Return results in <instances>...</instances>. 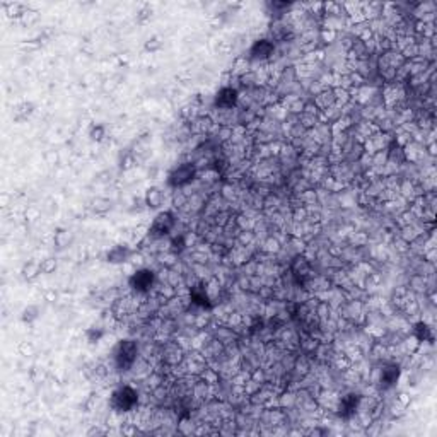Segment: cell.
<instances>
[{"label":"cell","mask_w":437,"mask_h":437,"mask_svg":"<svg viewBox=\"0 0 437 437\" xmlns=\"http://www.w3.org/2000/svg\"><path fill=\"white\" fill-rule=\"evenodd\" d=\"M138 343L132 338H123L113 348V364L118 373H128L137 362Z\"/></svg>","instance_id":"1"},{"label":"cell","mask_w":437,"mask_h":437,"mask_svg":"<svg viewBox=\"0 0 437 437\" xmlns=\"http://www.w3.org/2000/svg\"><path fill=\"white\" fill-rule=\"evenodd\" d=\"M137 405L138 393L135 388L128 386V384L116 388L110 396V406L116 413H130L137 408Z\"/></svg>","instance_id":"2"},{"label":"cell","mask_w":437,"mask_h":437,"mask_svg":"<svg viewBox=\"0 0 437 437\" xmlns=\"http://www.w3.org/2000/svg\"><path fill=\"white\" fill-rule=\"evenodd\" d=\"M197 178V166L193 162H181L167 174V185L171 188H185Z\"/></svg>","instance_id":"3"},{"label":"cell","mask_w":437,"mask_h":437,"mask_svg":"<svg viewBox=\"0 0 437 437\" xmlns=\"http://www.w3.org/2000/svg\"><path fill=\"white\" fill-rule=\"evenodd\" d=\"M154 284H155V274L150 268H138V270L133 272L128 279V287L135 294H140V296L150 292Z\"/></svg>","instance_id":"4"},{"label":"cell","mask_w":437,"mask_h":437,"mask_svg":"<svg viewBox=\"0 0 437 437\" xmlns=\"http://www.w3.org/2000/svg\"><path fill=\"white\" fill-rule=\"evenodd\" d=\"M176 226V215L171 210H161L155 214L149 227V234L152 237H164L174 229Z\"/></svg>","instance_id":"5"},{"label":"cell","mask_w":437,"mask_h":437,"mask_svg":"<svg viewBox=\"0 0 437 437\" xmlns=\"http://www.w3.org/2000/svg\"><path fill=\"white\" fill-rule=\"evenodd\" d=\"M237 101H239V93L231 85L220 88L214 96V106L217 110H232V108H236Z\"/></svg>","instance_id":"6"},{"label":"cell","mask_w":437,"mask_h":437,"mask_svg":"<svg viewBox=\"0 0 437 437\" xmlns=\"http://www.w3.org/2000/svg\"><path fill=\"white\" fill-rule=\"evenodd\" d=\"M275 53V43L270 38H259L249 46V58L251 60H268Z\"/></svg>","instance_id":"7"},{"label":"cell","mask_w":437,"mask_h":437,"mask_svg":"<svg viewBox=\"0 0 437 437\" xmlns=\"http://www.w3.org/2000/svg\"><path fill=\"white\" fill-rule=\"evenodd\" d=\"M133 254V249L130 248L127 243H118L115 246H111L110 249L106 251L105 258L110 265H123L127 263Z\"/></svg>","instance_id":"8"},{"label":"cell","mask_w":437,"mask_h":437,"mask_svg":"<svg viewBox=\"0 0 437 437\" xmlns=\"http://www.w3.org/2000/svg\"><path fill=\"white\" fill-rule=\"evenodd\" d=\"M359 406H361V396L357 393H348L340 400L338 405V415L341 418H352L357 413Z\"/></svg>","instance_id":"9"},{"label":"cell","mask_w":437,"mask_h":437,"mask_svg":"<svg viewBox=\"0 0 437 437\" xmlns=\"http://www.w3.org/2000/svg\"><path fill=\"white\" fill-rule=\"evenodd\" d=\"M400 374H401L400 366L386 364L383 369H381V378H379L381 388H383V389H391L393 386H396L398 379H400Z\"/></svg>","instance_id":"10"},{"label":"cell","mask_w":437,"mask_h":437,"mask_svg":"<svg viewBox=\"0 0 437 437\" xmlns=\"http://www.w3.org/2000/svg\"><path fill=\"white\" fill-rule=\"evenodd\" d=\"M164 203V192L159 187H149L144 193V205L150 210L161 209Z\"/></svg>","instance_id":"11"},{"label":"cell","mask_w":437,"mask_h":437,"mask_svg":"<svg viewBox=\"0 0 437 437\" xmlns=\"http://www.w3.org/2000/svg\"><path fill=\"white\" fill-rule=\"evenodd\" d=\"M413 335H415V338H417L418 341H432V340H434V333H432V328L429 326V324L423 323V321L415 324Z\"/></svg>","instance_id":"12"},{"label":"cell","mask_w":437,"mask_h":437,"mask_svg":"<svg viewBox=\"0 0 437 437\" xmlns=\"http://www.w3.org/2000/svg\"><path fill=\"white\" fill-rule=\"evenodd\" d=\"M106 137V127L103 123H93L89 128V138L93 142H96V144H99V142H103Z\"/></svg>","instance_id":"13"},{"label":"cell","mask_w":437,"mask_h":437,"mask_svg":"<svg viewBox=\"0 0 437 437\" xmlns=\"http://www.w3.org/2000/svg\"><path fill=\"white\" fill-rule=\"evenodd\" d=\"M33 110L34 106L31 103H21L14 110V120L16 122H24V120H28V116L33 113Z\"/></svg>","instance_id":"14"},{"label":"cell","mask_w":437,"mask_h":437,"mask_svg":"<svg viewBox=\"0 0 437 437\" xmlns=\"http://www.w3.org/2000/svg\"><path fill=\"white\" fill-rule=\"evenodd\" d=\"M70 243H72L70 231H67V229H58V231L55 232V244H57L60 249L67 248Z\"/></svg>","instance_id":"15"},{"label":"cell","mask_w":437,"mask_h":437,"mask_svg":"<svg viewBox=\"0 0 437 437\" xmlns=\"http://www.w3.org/2000/svg\"><path fill=\"white\" fill-rule=\"evenodd\" d=\"M38 318H40V308H38V306H28V308H24L23 313H21L23 323H28V324L36 321Z\"/></svg>","instance_id":"16"},{"label":"cell","mask_w":437,"mask_h":437,"mask_svg":"<svg viewBox=\"0 0 437 437\" xmlns=\"http://www.w3.org/2000/svg\"><path fill=\"white\" fill-rule=\"evenodd\" d=\"M105 335H106V331L99 326H91V328H88V331H85V338H88L89 343H98V341L103 340V336Z\"/></svg>","instance_id":"17"},{"label":"cell","mask_w":437,"mask_h":437,"mask_svg":"<svg viewBox=\"0 0 437 437\" xmlns=\"http://www.w3.org/2000/svg\"><path fill=\"white\" fill-rule=\"evenodd\" d=\"M38 274H41V263L29 261V263H26L24 268H23V275H24V279H28V280L34 279Z\"/></svg>","instance_id":"18"},{"label":"cell","mask_w":437,"mask_h":437,"mask_svg":"<svg viewBox=\"0 0 437 437\" xmlns=\"http://www.w3.org/2000/svg\"><path fill=\"white\" fill-rule=\"evenodd\" d=\"M161 48H162V41L159 36H150L144 45V50L147 51V53H157Z\"/></svg>","instance_id":"19"},{"label":"cell","mask_w":437,"mask_h":437,"mask_svg":"<svg viewBox=\"0 0 437 437\" xmlns=\"http://www.w3.org/2000/svg\"><path fill=\"white\" fill-rule=\"evenodd\" d=\"M111 210V202L110 200H105V198H98L96 202H94V212L99 215H105L106 212Z\"/></svg>","instance_id":"20"},{"label":"cell","mask_w":437,"mask_h":437,"mask_svg":"<svg viewBox=\"0 0 437 437\" xmlns=\"http://www.w3.org/2000/svg\"><path fill=\"white\" fill-rule=\"evenodd\" d=\"M150 17H152V7H149V6H144L140 11L137 12V21H140V23L150 19Z\"/></svg>","instance_id":"21"},{"label":"cell","mask_w":437,"mask_h":437,"mask_svg":"<svg viewBox=\"0 0 437 437\" xmlns=\"http://www.w3.org/2000/svg\"><path fill=\"white\" fill-rule=\"evenodd\" d=\"M171 246H172V251L174 253H180V251L185 249V237L183 236H178L171 241Z\"/></svg>","instance_id":"22"},{"label":"cell","mask_w":437,"mask_h":437,"mask_svg":"<svg viewBox=\"0 0 437 437\" xmlns=\"http://www.w3.org/2000/svg\"><path fill=\"white\" fill-rule=\"evenodd\" d=\"M53 268H57V261H55L53 258H46L45 261L41 263V272H46V274H50Z\"/></svg>","instance_id":"23"}]
</instances>
